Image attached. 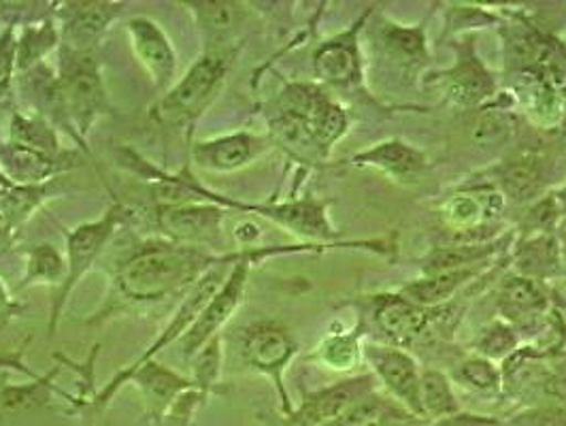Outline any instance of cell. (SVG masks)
<instances>
[{
    "instance_id": "cell-5",
    "label": "cell",
    "mask_w": 566,
    "mask_h": 426,
    "mask_svg": "<svg viewBox=\"0 0 566 426\" xmlns=\"http://www.w3.org/2000/svg\"><path fill=\"white\" fill-rule=\"evenodd\" d=\"M285 250H260V248H248L241 252V258L232 264V271L227 282L216 292V297L207 303V308L200 312L197 322L188 329V333L181 337V354L184 361H192L200 350L218 335V331L227 324L230 315L237 312V308L243 301L245 285L250 269L258 258Z\"/></svg>"
},
{
    "instance_id": "cell-29",
    "label": "cell",
    "mask_w": 566,
    "mask_h": 426,
    "mask_svg": "<svg viewBox=\"0 0 566 426\" xmlns=\"http://www.w3.org/2000/svg\"><path fill=\"white\" fill-rule=\"evenodd\" d=\"M496 199V195H488L482 199H475L473 195H460L453 197L446 205V218L452 227L460 228L464 232H469L471 228L482 225L483 214L485 211H496L494 207H490V200Z\"/></svg>"
},
{
    "instance_id": "cell-27",
    "label": "cell",
    "mask_w": 566,
    "mask_h": 426,
    "mask_svg": "<svg viewBox=\"0 0 566 426\" xmlns=\"http://www.w3.org/2000/svg\"><path fill=\"white\" fill-rule=\"evenodd\" d=\"M492 252V248L482 243H460L453 248H439L437 252L428 256L424 264L426 276L446 273V271H458L469 269L475 260H482Z\"/></svg>"
},
{
    "instance_id": "cell-3",
    "label": "cell",
    "mask_w": 566,
    "mask_h": 426,
    "mask_svg": "<svg viewBox=\"0 0 566 426\" xmlns=\"http://www.w3.org/2000/svg\"><path fill=\"white\" fill-rule=\"evenodd\" d=\"M232 50L224 45L207 48V52L190 66V71L170 87L167 96L154 107V117L163 124L181 126L197 120L218 96L227 80Z\"/></svg>"
},
{
    "instance_id": "cell-26",
    "label": "cell",
    "mask_w": 566,
    "mask_h": 426,
    "mask_svg": "<svg viewBox=\"0 0 566 426\" xmlns=\"http://www.w3.org/2000/svg\"><path fill=\"white\" fill-rule=\"evenodd\" d=\"M420 401L424 414L430 416L448 418L458 414V401L453 397L452 386L439 371L420 373Z\"/></svg>"
},
{
    "instance_id": "cell-25",
    "label": "cell",
    "mask_w": 566,
    "mask_h": 426,
    "mask_svg": "<svg viewBox=\"0 0 566 426\" xmlns=\"http://www.w3.org/2000/svg\"><path fill=\"white\" fill-rule=\"evenodd\" d=\"M66 278V262L54 246L39 243L27 252V273L22 278V288H29L36 282H50V284H62Z\"/></svg>"
},
{
    "instance_id": "cell-9",
    "label": "cell",
    "mask_w": 566,
    "mask_h": 426,
    "mask_svg": "<svg viewBox=\"0 0 566 426\" xmlns=\"http://www.w3.org/2000/svg\"><path fill=\"white\" fill-rule=\"evenodd\" d=\"M126 30L133 43V52L147 69L156 87H165L175 77L177 69V56L167 32L160 29L158 22L143 15L133 18L126 24Z\"/></svg>"
},
{
    "instance_id": "cell-31",
    "label": "cell",
    "mask_w": 566,
    "mask_h": 426,
    "mask_svg": "<svg viewBox=\"0 0 566 426\" xmlns=\"http://www.w3.org/2000/svg\"><path fill=\"white\" fill-rule=\"evenodd\" d=\"M347 114L340 110L337 103H328L317 117L313 120L312 131L315 143L319 147V152H326L335 142H339L340 137L347 131Z\"/></svg>"
},
{
    "instance_id": "cell-39",
    "label": "cell",
    "mask_w": 566,
    "mask_h": 426,
    "mask_svg": "<svg viewBox=\"0 0 566 426\" xmlns=\"http://www.w3.org/2000/svg\"><path fill=\"white\" fill-rule=\"evenodd\" d=\"M20 227H15L9 218L0 214V256L9 254L18 241Z\"/></svg>"
},
{
    "instance_id": "cell-1",
    "label": "cell",
    "mask_w": 566,
    "mask_h": 426,
    "mask_svg": "<svg viewBox=\"0 0 566 426\" xmlns=\"http://www.w3.org/2000/svg\"><path fill=\"white\" fill-rule=\"evenodd\" d=\"M241 252L211 256L202 248L181 246L169 239L147 241L119 260L115 269V290L130 303L163 301L197 284L213 267L234 264Z\"/></svg>"
},
{
    "instance_id": "cell-2",
    "label": "cell",
    "mask_w": 566,
    "mask_h": 426,
    "mask_svg": "<svg viewBox=\"0 0 566 426\" xmlns=\"http://www.w3.org/2000/svg\"><path fill=\"white\" fill-rule=\"evenodd\" d=\"M45 98L64 117L69 131L85 143L92 124L107 112V94L101 66L94 54L62 52V69L56 80H45Z\"/></svg>"
},
{
    "instance_id": "cell-30",
    "label": "cell",
    "mask_w": 566,
    "mask_h": 426,
    "mask_svg": "<svg viewBox=\"0 0 566 426\" xmlns=\"http://www.w3.org/2000/svg\"><path fill=\"white\" fill-rule=\"evenodd\" d=\"M478 347L483 359L503 361L517 347V331L511 326L510 322H501V320L492 322L490 326L483 329Z\"/></svg>"
},
{
    "instance_id": "cell-19",
    "label": "cell",
    "mask_w": 566,
    "mask_h": 426,
    "mask_svg": "<svg viewBox=\"0 0 566 426\" xmlns=\"http://www.w3.org/2000/svg\"><path fill=\"white\" fill-rule=\"evenodd\" d=\"M448 92L453 103L473 107L492 96L494 82L478 58H462L448 75Z\"/></svg>"
},
{
    "instance_id": "cell-17",
    "label": "cell",
    "mask_w": 566,
    "mask_h": 426,
    "mask_svg": "<svg viewBox=\"0 0 566 426\" xmlns=\"http://www.w3.org/2000/svg\"><path fill=\"white\" fill-rule=\"evenodd\" d=\"M313 66L319 80L328 84H352L360 75L358 50L352 37H340L324 43L313 58Z\"/></svg>"
},
{
    "instance_id": "cell-32",
    "label": "cell",
    "mask_w": 566,
    "mask_h": 426,
    "mask_svg": "<svg viewBox=\"0 0 566 426\" xmlns=\"http://www.w3.org/2000/svg\"><path fill=\"white\" fill-rule=\"evenodd\" d=\"M455 377L462 384H467L469 388L480 391V393L499 391V384H501V371L494 367L492 361H488L483 356L464 361L455 371Z\"/></svg>"
},
{
    "instance_id": "cell-44",
    "label": "cell",
    "mask_w": 566,
    "mask_h": 426,
    "mask_svg": "<svg viewBox=\"0 0 566 426\" xmlns=\"http://www.w3.org/2000/svg\"><path fill=\"white\" fill-rule=\"evenodd\" d=\"M563 252H565V260H566V241H565V248H563Z\"/></svg>"
},
{
    "instance_id": "cell-24",
    "label": "cell",
    "mask_w": 566,
    "mask_h": 426,
    "mask_svg": "<svg viewBox=\"0 0 566 426\" xmlns=\"http://www.w3.org/2000/svg\"><path fill=\"white\" fill-rule=\"evenodd\" d=\"M60 41V32L52 20H45L41 24H32L24 30L22 39L18 41V71L27 73L36 66H41V60L48 56Z\"/></svg>"
},
{
    "instance_id": "cell-35",
    "label": "cell",
    "mask_w": 566,
    "mask_h": 426,
    "mask_svg": "<svg viewBox=\"0 0 566 426\" xmlns=\"http://www.w3.org/2000/svg\"><path fill=\"white\" fill-rule=\"evenodd\" d=\"M510 117L503 112H496V110L483 112L478 117L475 128H473L475 142L482 143V145H499V143H503L510 137Z\"/></svg>"
},
{
    "instance_id": "cell-42",
    "label": "cell",
    "mask_w": 566,
    "mask_h": 426,
    "mask_svg": "<svg viewBox=\"0 0 566 426\" xmlns=\"http://www.w3.org/2000/svg\"><path fill=\"white\" fill-rule=\"evenodd\" d=\"M18 312H20V305L9 297L7 288L0 282V320H7Z\"/></svg>"
},
{
    "instance_id": "cell-13",
    "label": "cell",
    "mask_w": 566,
    "mask_h": 426,
    "mask_svg": "<svg viewBox=\"0 0 566 426\" xmlns=\"http://www.w3.org/2000/svg\"><path fill=\"white\" fill-rule=\"evenodd\" d=\"M294 354V341L275 324H255L243 335V356L255 367L273 375L280 382V373Z\"/></svg>"
},
{
    "instance_id": "cell-23",
    "label": "cell",
    "mask_w": 566,
    "mask_h": 426,
    "mask_svg": "<svg viewBox=\"0 0 566 426\" xmlns=\"http://www.w3.org/2000/svg\"><path fill=\"white\" fill-rule=\"evenodd\" d=\"M9 142L24 145L30 149H36V152H43V154H50V156H56V158L69 154V152H62L56 131L50 126V122H45L39 115L29 117V115L13 114Z\"/></svg>"
},
{
    "instance_id": "cell-16",
    "label": "cell",
    "mask_w": 566,
    "mask_h": 426,
    "mask_svg": "<svg viewBox=\"0 0 566 426\" xmlns=\"http://www.w3.org/2000/svg\"><path fill=\"white\" fill-rule=\"evenodd\" d=\"M430 312L411 303L405 297H379L375 308V322L386 337L407 341L418 337L428 324Z\"/></svg>"
},
{
    "instance_id": "cell-8",
    "label": "cell",
    "mask_w": 566,
    "mask_h": 426,
    "mask_svg": "<svg viewBox=\"0 0 566 426\" xmlns=\"http://www.w3.org/2000/svg\"><path fill=\"white\" fill-rule=\"evenodd\" d=\"M122 9V2H64L56 11L64 50L73 54H94Z\"/></svg>"
},
{
    "instance_id": "cell-21",
    "label": "cell",
    "mask_w": 566,
    "mask_h": 426,
    "mask_svg": "<svg viewBox=\"0 0 566 426\" xmlns=\"http://www.w3.org/2000/svg\"><path fill=\"white\" fill-rule=\"evenodd\" d=\"M475 276V269H458V271H446V273H434V276H426L424 280L411 282L400 290V297L409 299L411 303L420 305V308H437L439 303L448 301L453 297V292L464 284L467 280H471Z\"/></svg>"
},
{
    "instance_id": "cell-33",
    "label": "cell",
    "mask_w": 566,
    "mask_h": 426,
    "mask_svg": "<svg viewBox=\"0 0 566 426\" xmlns=\"http://www.w3.org/2000/svg\"><path fill=\"white\" fill-rule=\"evenodd\" d=\"M386 48L400 62H420L426 58L424 34L420 29H392L386 32Z\"/></svg>"
},
{
    "instance_id": "cell-40",
    "label": "cell",
    "mask_w": 566,
    "mask_h": 426,
    "mask_svg": "<svg viewBox=\"0 0 566 426\" xmlns=\"http://www.w3.org/2000/svg\"><path fill=\"white\" fill-rule=\"evenodd\" d=\"M234 239L241 243V246H252L254 241L260 239V228L250 220H243L234 227Z\"/></svg>"
},
{
    "instance_id": "cell-11",
    "label": "cell",
    "mask_w": 566,
    "mask_h": 426,
    "mask_svg": "<svg viewBox=\"0 0 566 426\" xmlns=\"http://www.w3.org/2000/svg\"><path fill=\"white\" fill-rule=\"evenodd\" d=\"M69 160L71 154L56 158L18 143L9 142L0 147V170L18 186H39L54 181L57 173L73 167Z\"/></svg>"
},
{
    "instance_id": "cell-37",
    "label": "cell",
    "mask_w": 566,
    "mask_h": 426,
    "mask_svg": "<svg viewBox=\"0 0 566 426\" xmlns=\"http://www.w3.org/2000/svg\"><path fill=\"white\" fill-rule=\"evenodd\" d=\"M50 384H52V375H45L43 380H36L34 384H30L27 388H9L4 395H0V407L18 409V407L32 405L34 401H43L45 391L52 388Z\"/></svg>"
},
{
    "instance_id": "cell-7",
    "label": "cell",
    "mask_w": 566,
    "mask_h": 426,
    "mask_svg": "<svg viewBox=\"0 0 566 426\" xmlns=\"http://www.w3.org/2000/svg\"><path fill=\"white\" fill-rule=\"evenodd\" d=\"M224 209L213 202H186L156 207L160 232L181 246H216L222 239Z\"/></svg>"
},
{
    "instance_id": "cell-34",
    "label": "cell",
    "mask_w": 566,
    "mask_h": 426,
    "mask_svg": "<svg viewBox=\"0 0 566 426\" xmlns=\"http://www.w3.org/2000/svg\"><path fill=\"white\" fill-rule=\"evenodd\" d=\"M319 359L333 367V370H352L358 361V343L356 337L343 335V337H331L322 345Z\"/></svg>"
},
{
    "instance_id": "cell-36",
    "label": "cell",
    "mask_w": 566,
    "mask_h": 426,
    "mask_svg": "<svg viewBox=\"0 0 566 426\" xmlns=\"http://www.w3.org/2000/svg\"><path fill=\"white\" fill-rule=\"evenodd\" d=\"M18 39L13 32V24H9L0 34V96L9 92L13 75L18 71Z\"/></svg>"
},
{
    "instance_id": "cell-4",
    "label": "cell",
    "mask_w": 566,
    "mask_h": 426,
    "mask_svg": "<svg viewBox=\"0 0 566 426\" xmlns=\"http://www.w3.org/2000/svg\"><path fill=\"white\" fill-rule=\"evenodd\" d=\"M128 211L122 202H114L103 218L80 225L73 230H64V239H66V278L64 282L57 285L56 301L52 308V318H50V335H54L56 331L57 320L62 315V308L69 299V294L75 290V285L82 282L85 273L92 269L94 260L105 250V246L109 243V239L114 237L115 230L122 227V222L126 220Z\"/></svg>"
},
{
    "instance_id": "cell-43",
    "label": "cell",
    "mask_w": 566,
    "mask_h": 426,
    "mask_svg": "<svg viewBox=\"0 0 566 426\" xmlns=\"http://www.w3.org/2000/svg\"><path fill=\"white\" fill-rule=\"evenodd\" d=\"M20 354H22V352H18V354H13V356H0V367H13V370L22 371V373H29V375H32V373L27 370V365L22 363Z\"/></svg>"
},
{
    "instance_id": "cell-18",
    "label": "cell",
    "mask_w": 566,
    "mask_h": 426,
    "mask_svg": "<svg viewBox=\"0 0 566 426\" xmlns=\"http://www.w3.org/2000/svg\"><path fill=\"white\" fill-rule=\"evenodd\" d=\"M356 163L386 170L388 175L397 177L400 181H409L418 177L426 165L424 156L402 142L379 143L365 154H358Z\"/></svg>"
},
{
    "instance_id": "cell-38",
    "label": "cell",
    "mask_w": 566,
    "mask_h": 426,
    "mask_svg": "<svg viewBox=\"0 0 566 426\" xmlns=\"http://www.w3.org/2000/svg\"><path fill=\"white\" fill-rule=\"evenodd\" d=\"M558 216H560V207H558L556 199L541 200L537 207L531 211L528 222H531V227L533 228L547 230V228L556 222Z\"/></svg>"
},
{
    "instance_id": "cell-20",
    "label": "cell",
    "mask_w": 566,
    "mask_h": 426,
    "mask_svg": "<svg viewBox=\"0 0 566 426\" xmlns=\"http://www.w3.org/2000/svg\"><path fill=\"white\" fill-rule=\"evenodd\" d=\"M517 269L522 278L545 280L560 271V243L554 235L541 232L524 241L517 252Z\"/></svg>"
},
{
    "instance_id": "cell-6",
    "label": "cell",
    "mask_w": 566,
    "mask_h": 426,
    "mask_svg": "<svg viewBox=\"0 0 566 426\" xmlns=\"http://www.w3.org/2000/svg\"><path fill=\"white\" fill-rule=\"evenodd\" d=\"M377 416L373 398V380L356 377L326 388L310 401H305L298 412V423L303 426H354L367 423Z\"/></svg>"
},
{
    "instance_id": "cell-28",
    "label": "cell",
    "mask_w": 566,
    "mask_h": 426,
    "mask_svg": "<svg viewBox=\"0 0 566 426\" xmlns=\"http://www.w3.org/2000/svg\"><path fill=\"white\" fill-rule=\"evenodd\" d=\"M188 7H192L200 29L216 39H222L234 29L241 18V4L237 2H188Z\"/></svg>"
},
{
    "instance_id": "cell-14",
    "label": "cell",
    "mask_w": 566,
    "mask_h": 426,
    "mask_svg": "<svg viewBox=\"0 0 566 426\" xmlns=\"http://www.w3.org/2000/svg\"><path fill=\"white\" fill-rule=\"evenodd\" d=\"M499 310L517 331L537 324L549 310V303L538 282L522 276H511L501 285Z\"/></svg>"
},
{
    "instance_id": "cell-22",
    "label": "cell",
    "mask_w": 566,
    "mask_h": 426,
    "mask_svg": "<svg viewBox=\"0 0 566 426\" xmlns=\"http://www.w3.org/2000/svg\"><path fill=\"white\" fill-rule=\"evenodd\" d=\"M501 186L505 197L515 202L533 200L543 186V165L537 156H522L510 163L501 173Z\"/></svg>"
},
{
    "instance_id": "cell-15",
    "label": "cell",
    "mask_w": 566,
    "mask_h": 426,
    "mask_svg": "<svg viewBox=\"0 0 566 426\" xmlns=\"http://www.w3.org/2000/svg\"><path fill=\"white\" fill-rule=\"evenodd\" d=\"M260 142L250 133H237L227 135L211 142L195 143L192 147V160L200 169L227 173L245 167L258 152Z\"/></svg>"
},
{
    "instance_id": "cell-10",
    "label": "cell",
    "mask_w": 566,
    "mask_h": 426,
    "mask_svg": "<svg viewBox=\"0 0 566 426\" xmlns=\"http://www.w3.org/2000/svg\"><path fill=\"white\" fill-rule=\"evenodd\" d=\"M367 359L370 365L388 386V391L405 403L413 414L422 416V401H420V373L416 361L397 347H379L368 345Z\"/></svg>"
},
{
    "instance_id": "cell-41",
    "label": "cell",
    "mask_w": 566,
    "mask_h": 426,
    "mask_svg": "<svg viewBox=\"0 0 566 426\" xmlns=\"http://www.w3.org/2000/svg\"><path fill=\"white\" fill-rule=\"evenodd\" d=\"M494 423L488 420V418H478V416H460V414H453L443 418L437 426H492Z\"/></svg>"
},
{
    "instance_id": "cell-12",
    "label": "cell",
    "mask_w": 566,
    "mask_h": 426,
    "mask_svg": "<svg viewBox=\"0 0 566 426\" xmlns=\"http://www.w3.org/2000/svg\"><path fill=\"white\" fill-rule=\"evenodd\" d=\"M128 380H133L145 393V397L149 398L154 405H169L181 393H188L195 386H199L197 382H190V380L177 375L175 371L158 365L156 361H147L145 365L137 367V370H124L119 375H115L112 384L105 388L103 397H98V403H101V398L105 403Z\"/></svg>"
}]
</instances>
